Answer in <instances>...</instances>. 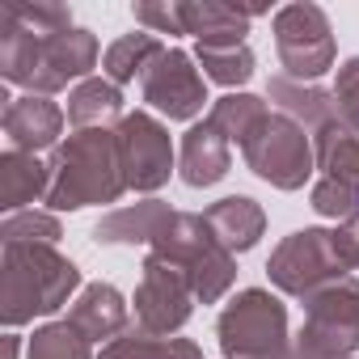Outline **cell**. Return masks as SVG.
I'll return each instance as SVG.
<instances>
[{
    "mask_svg": "<svg viewBox=\"0 0 359 359\" xmlns=\"http://www.w3.org/2000/svg\"><path fill=\"white\" fill-rule=\"evenodd\" d=\"M97 68V39L85 26H68L60 34H34L13 18V9H0V76L22 85L26 93L51 97L68 89V81H89Z\"/></svg>",
    "mask_w": 359,
    "mask_h": 359,
    "instance_id": "obj_1",
    "label": "cell"
},
{
    "mask_svg": "<svg viewBox=\"0 0 359 359\" xmlns=\"http://www.w3.org/2000/svg\"><path fill=\"white\" fill-rule=\"evenodd\" d=\"M123 191H127V169H123L118 135L110 127L72 131L51 152V191L43 199L51 212H81L93 203H118Z\"/></svg>",
    "mask_w": 359,
    "mask_h": 359,
    "instance_id": "obj_2",
    "label": "cell"
},
{
    "mask_svg": "<svg viewBox=\"0 0 359 359\" xmlns=\"http://www.w3.org/2000/svg\"><path fill=\"white\" fill-rule=\"evenodd\" d=\"M81 287V271L55 245H5L0 254V321L9 330L60 313Z\"/></svg>",
    "mask_w": 359,
    "mask_h": 359,
    "instance_id": "obj_3",
    "label": "cell"
},
{
    "mask_svg": "<svg viewBox=\"0 0 359 359\" xmlns=\"http://www.w3.org/2000/svg\"><path fill=\"white\" fill-rule=\"evenodd\" d=\"M148 254L182 266L199 304H220L229 296V287L237 283V254H229L220 245V237L212 233L203 212H177L165 224V233L152 241Z\"/></svg>",
    "mask_w": 359,
    "mask_h": 359,
    "instance_id": "obj_4",
    "label": "cell"
},
{
    "mask_svg": "<svg viewBox=\"0 0 359 359\" xmlns=\"http://www.w3.org/2000/svg\"><path fill=\"white\" fill-rule=\"evenodd\" d=\"M216 338H220L224 359H287L292 355L287 309L266 287L237 292L216 321Z\"/></svg>",
    "mask_w": 359,
    "mask_h": 359,
    "instance_id": "obj_5",
    "label": "cell"
},
{
    "mask_svg": "<svg viewBox=\"0 0 359 359\" xmlns=\"http://www.w3.org/2000/svg\"><path fill=\"white\" fill-rule=\"evenodd\" d=\"M300 359H351L359 351V279H334L304 300V325L292 338Z\"/></svg>",
    "mask_w": 359,
    "mask_h": 359,
    "instance_id": "obj_6",
    "label": "cell"
},
{
    "mask_svg": "<svg viewBox=\"0 0 359 359\" xmlns=\"http://www.w3.org/2000/svg\"><path fill=\"white\" fill-rule=\"evenodd\" d=\"M271 30H275V51H279L283 76H292L300 85H313L334 68L338 47H334V30H330V18H325L321 5H313V0L283 5L275 13Z\"/></svg>",
    "mask_w": 359,
    "mask_h": 359,
    "instance_id": "obj_7",
    "label": "cell"
},
{
    "mask_svg": "<svg viewBox=\"0 0 359 359\" xmlns=\"http://www.w3.org/2000/svg\"><path fill=\"white\" fill-rule=\"evenodd\" d=\"M266 275L283 296L309 300L313 292H321L334 279H346L351 271L338 258L334 229H300V233H292L275 245V254L266 262Z\"/></svg>",
    "mask_w": 359,
    "mask_h": 359,
    "instance_id": "obj_8",
    "label": "cell"
},
{
    "mask_svg": "<svg viewBox=\"0 0 359 359\" xmlns=\"http://www.w3.org/2000/svg\"><path fill=\"white\" fill-rule=\"evenodd\" d=\"M241 152H245V165L275 191H300L317 169V152H313L309 131L279 110H271V118L258 127V135Z\"/></svg>",
    "mask_w": 359,
    "mask_h": 359,
    "instance_id": "obj_9",
    "label": "cell"
},
{
    "mask_svg": "<svg viewBox=\"0 0 359 359\" xmlns=\"http://www.w3.org/2000/svg\"><path fill=\"white\" fill-rule=\"evenodd\" d=\"M135 330L152 334V338H173L195 313V287L187 279L182 266H173L156 254L144 258L140 271V287H135Z\"/></svg>",
    "mask_w": 359,
    "mask_h": 359,
    "instance_id": "obj_10",
    "label": "cell"
},
{
    "mask_svg": "<svg viewBox=\"0 0 359 359\" xmlns=\"http://www.w3.org/2000/svg\"><path fill=\"white\" fill-rule=\"evenodd\" d=\"M114 135H118V152H123V169H127V191L156 195L173 173V140H169L165 123L152 118L148 110H131L114 127Z\"/></svg>",
    "mask_w": 359,
    "mask_h": 359,
    "instance_id": "obj_11",
    "label": "cell"
},
{
    "mask_svg": "<svg viewBox=\"0 0 359 359\" xmlns=\"http://www.w3.org/2000/svg\"><path fill=\"white\" fill-rule=\"evenodd\" d=\"M140 89H144V102L156 114H165L169 123L195 118L203 110V102H208V89H203L199 68H195V55L182 51V47H165V55L144 72Z\"/></svg>",
    "mask_w": 359,
    "mask_h": 359,
    "instance_id": "obj_12",
    "label": "cell"
},
{
    "mask_svg": "<svg viewBox=\"0 0 359 359\" xmlns=\"http://www.w3.org/2000/svg\"><path fill=\"white\" fill-rule=\"evenodd\" d=\"M5 135H9V148L13 152H47V148H60L64 140V110L51 102V97H39V93H26V97H13L5 106Z\"/></svg>",
    "mask_w": 359,
    "mask_h": 359,
    "instance_id": "obj_13",
    "label": "cell"
},
{
    "mask_svg": "<svg viewBox=\"0 0 359 359\" xmlns=\"http://www.w3.org/2000/svg\"><path fill=\"white\" fill-rule=\"evenodd\" d=\"M177 212L161 199H144V203H131V208H114L110 216H102L93 224V241L97 245H148L165 233V224L173 220Z\"/></svg>",
    "mask_w": 359,
    "mask_h": 359,
    "instance_id": "obj_14",
    "label": "cell"
},
{
    "mask_svg": "<svg viewBox=\"0 0 359 359\" xmlns=\"http://www.w3.org/2000/svg\"><path fill=\"white\" fill-rule=\"evenodd\" d=\"M68 321L89 342H114L127 334V300L114 283H85L68 309Z\"/></svg>",
    "mask_w": 359,
    "mask_h": 359,
    "instance_id": "obj_15",
    "label": "cell"
},
{
    "mask_svg": "<svg viewBox=\"0 0 359 359\" xmlns=\"http://www.w3.org/2000/svg\"><path fill=\"white\" fill-rule=\"evenodd\" d=\"M233 165V152H229V140L203 118L195 123L187 135H182V156H177V173H182V182L203 191V187H216L220 177L229 173Z\"/></svg>",
    "mask_w": 359,
    "mask_h": 359,
    "instance_id": "obj_16",
    "label": "cell"
},
{
    "mask_svg": "<svg viewBox=\"0 0 359 359\" xmlns=\"http://www.w3.org/2000/svg\"><path fill=\"white\" fill-rule=\"evenodd\" d=\"M182 26L199 47H241L250 34V9L220 0H182Z\"/></svg>",
    "mask_w": 359,
    "mask_h": 359,
    "instance_id": "obj_17",
    "label": "cell"
},
{
    "mask_svg": "<svg viewBox=\"0 0 359 359\" xmlns=\"http://www.w3.org/2000/svg\"><path fill=\"white\" fill-rule=\"evenodd\" d=\"M266 97L279 106V114H287L292 123H300L304 131H321L330 123H338V102H334V89H317V85H300L292 76H271L266 85Z\"/></svg>",
    "mask_w": 359,
    "mask_h": 359,
    "instance_id": "obj_18",
    "label": "cell"
},
{
    "mask_svg": "<svg viewBox=\"0 0 359 359\" xmlns=\"http://www.w3.org/2000/svg\"><path fill=\"white\" fill-rule=\"evenodd\" d=\"M203 216H208L212 233L220 237V245H224L229 254L254 250V245L262 241V233H266V212H262V203H254L250 195H229V199L212 203Z\"/></svg>",
    "mask_w": 359,
    "mask_h": 359,
    "instance_id": "obj_19",
    "label": "cell"
},
{
    "mask_svg": "<svg viewBox=\"0 0 359 359\" xmlns=\"http://www.w3.org/2000/svg\"><path fill=\"white\" fill-rule=\"evenodd\" d=\"M47 191H51V165H43L30 152H13V148L0 156V208L9 216L47 199Z\"/></svg>",
    "mask_w": 359,
    "mask_h": 359,
    "instance_id": "obj_20",
    "label": "cell"
},
{
    "mask_svg": "<svg viewBox=\"0 0 359 359\" xmlns=\"http://www.w3.org/2000/svg\"><path fill=\"white\" fill-rule=\"evenodd\" d=\"M123 89L110 85L106 76H89L68 93V123L72 131H89V127H110L123 123Z\"/></svg>",
    "mask_w": 359,
    "mask_h": 359,
    "instance_id": "obj_21",
    "label": "cell"
},
{
    "mask_svg": "<svg viewBox=\"0 0 359 359\" xmlns=\"http://www.w3.org/2000/svg\"><path fill=\"white\" fill-rule=\"evenodd\" d=\"M165 55V43L156 39V34H148V30H135V34H123V39H114L110 47H106V55H102V72H106V81L110 85H131V81H144V72L156 64Z\"/></svg>",
    "mask_w": 359,
    "mask_h": 359,
    "instance_id": "obj_22",
    "label": "cell"
},
{
    "mask_svg": "<svg viewBox=\"0 0 359 359\" xmlns=\"http://www.w3.org/2000/svg\"><path fill=\"white\" fill-rule=\"evenodd\" d=\"M271 118V106L258 97V93H224V97H216L212 102V110H208V123L229 140V144H250L254 135H258V127Z\"/></svg>",
    "mask_w": 359,
    "mask_h": 359,
    "instance_id": "obj_23",
    "label": "cell"
},
{
    "mask_svg": "<svg viewBox=\"0 0 359 359\" xmlns=\"http://www.w3.org/2000/svg\"><path fill=\"white\" fill-rule=\"evenodd\" d=\"M313 152H317V169L334 182H346L359 191V135L338 118L330 127H321L313 135Z\"/></svg>",
    "mask_w": 359,
    "mask_h": 359,
    "instance_id": "obj_24",
    "label": "cell"
},
{
    "mask_svg": "<svg viewBox=\"0 0 359 359\" xmlns=\"http://www.w3.org/2000/svg\"><path fill=\"white\" fill-rule=\"evenodd\" d=\"M97 359H203V351L191 338H152V334H123L102 346Z\"/></svg>",
    "mask_w": 359,
    "mask_h": 359,
    "instance_id": "obj_25",
    "label": "cell"
},
{
    "mask_svg": "<svg viewBox=\"0 0 359 359\" xmlns=\"http://www.w3.org/2000/svg\"><path fill=\"white\" fill-rule=\"evenodd\" d=\"M26 359H97V355H93V342L64 317V321H47L34 330Z\"/></svg>",
    "mask_w": 359,
    "mask_h": 359,
    "instance_id": "obj_26",
    "label": "cell"
},
{
    "mask_svg": "<svg viewBox=\"0 0 359 359\" xmlns=\"http://www.w3.org/2000/svg\"><path fill=\"white\" fill-rule=\"evenodd\" d=\"M195 64H203V76L224 89H237L254 76V51L245 43L241 47H195Z\"/></svg>",
    "mask_w": 359,
    "mask_h": 359,
    "instance_id": "obj_27",
    "label": "cell"
},
{
    "mask_svg": "<svg viewBox=\"0 0 359 359\" xmlns=\"http://www.w3.org/2000/svg\"><path fill=\"white\" fill-rule=\"evenodd\" d=\"M60 237H64L60 220L51 212H34V208L13 212L0 224V245H55Z\"/></svg>",
    "mask_w": 359,
    "mask_h": 359,
    "instance_id": "obj_28",
    "label": "cell"
},
{
    "mask_svg": "<svg viewBox=\"0 0 359 359\" xmlns=\"http://www.w3.org/2000/svg\"><path fill=\"white\" fill-rule=\"evenodd\" d=\"M309 203L325 220H351L359 212V191L346 187V182H334V177H321V182L313 187V195H309Z\"/></svg>",
    "mask_w": 359,
    "mask_h": 359,
    "instance_id": "obj_29",
    "label": "cell"
},
{
    "mask_svg": "<svg viewBox=\"0 0 359 359\" xmlns=\"http://www.w3.org/2000/svg\"><path fill=\"white\" fill-rule=\"evenodd\" d=\"M334 102H338V118L359 135V55H351L342 68H338V81H334Z\"/></svg>",
    "mask_w": 359,
    "mask_h": 359,
    "instance_id": "obj_30",
    "label": "cell"
},
{
    "mask_svg": "<svg viewBox=\"0 0 359 359\" xmlns=\"http://www.w3.org/2000/svg\"><path fill=\"white\" fill-rule=\"evenodd\" d=\"M135 22L148 34H187L182 5H169V0H140V5H135Z\"/></svg>",
    "mask_w": 359,
    "mask_h": 359,
    "instance_id": "obj_31",
    "label": "cell"
},
{
    "mask_svg": "<svg viewBox=\"0 0 359 359\" xmlns=\"http://www.w3.org/2000/svg\"><path fill=\"white\" fill-rule=\"evenodd\" d=\"M334 245H338V258L346 262V271H359V212L334 229Z\"/></svg>",
    "mask_w": 359,
    "mask_h": 359,
    "instance_id": "obj_32",
    "label": "cell"
},
{
    "mask_svg": "<svg viewBox=\"0 0 359 359\" xmlns=\"http://www.w3.org/2000/svg\"><path fill=\"white\" fill-rule=\"evenodd\" d=\"M5 359H18V334H5Z\"/></svg>",
    "mask_w": 359,
    "mask_h": 359,
    "instance_id": "obj_33",
    "label": "cell"
},
{
    "mask_svg": "<svg viewBox=\"0 0 359 359\" xmlns=\"http://www.w3.org/2000/svg\"><path fill=\"white\" fill-rule=\"evenodd\" d=\"M292 359H300V355H296V351H292Z\"/></svg>",
    "mask_w": 359,
    "mask_h": 359,
    "instance_id": "obj_34",
    "label": "cell"
}]
</instances>
